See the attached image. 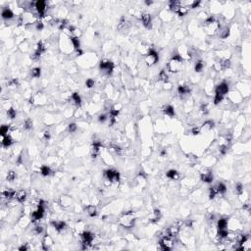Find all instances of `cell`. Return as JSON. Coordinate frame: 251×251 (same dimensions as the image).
Returning <instances> with one entry per match:
<instances>
[{
    "mask_svg": "<svg viewBox=\"0 0 251 251\" xmlns=\"http://www.w3.org/2000/svg\"><path fill=\"white\" fill-rule=\"evenodd\" d=\"M166 176L168 178L173 180H178V178H180V174H178V171H176V170H169V171L167 172Z\"/></svg>",
    "mask_w": 251,
    "mask_h": 251,
    "instance_id": "f1b7e54d",
    "label": "cell"
},
{
    "mask_svg": "<svg viewBox=\"0 0 251 251\" xmlns=\"http://www.w3.org/2000/svg\"><path fill=\"white\" fill-rule=\"evenodd\" d=\"M219 194L218 193V189H217V186H212V188H210V189H209V198L210 199H214L215 197H216V195Z\"/></svg>",
    "mask_w": 251,
    "mask_h": 251,
    "instance_id": "f35d334b",
    "label": "cell"
},
{
    "mask_svg": "<svg viewBox=\"0 0 251 251\" xmlns=\"http://www.w3.org/2000/svg\"><path fill=\"white\" fill-rule=\"evenodd\" d=\"M203 68H204V62L201 60H199L198 62H196V64H195L194 66V70L195 72H197V73H199V72H201Z\"/></svg>",
    "mask_w": 251,
    "mask_h": 251,
    "instance_id": "7bdbcfd3",
    "label": "cell"
},
{
    "mask_svg": "<svg viewBox=\"0 0 251 251\" xmlns=\"http://www.w3.org/2000/svg\"><path fill=\"white\" fill-rule=\"evenodd\" d=\"M77 129H78V127L75 123H71V124H69L68 125V130L70 133H75L77 130Z\"/></svg>",
    "mask_w": 251,
    "mask_h": 251,
    "instance_id": "f907efd6",
    "label": "cell"
},
{
    "mask_svg": "<svg viewBox=\"0 0 251 251\" xmlns=\"http://www.w3.org/2000/svg\"><path fill=\"white\" fill-rule=\"evenodd\" d=\"M9 85H10V86H17V85H19L18 79H13V80L9 82Z\"/></svg>",
    "mask_w": 251,
    "mask_h": 251,
    "instance_id": "680465c9",
    "label": "cell"
},
{
    "mask_svg": "<svg viewBox=\"0 0 251 251\" xmlns=\"http://www.w3.org/2000/svg\"><path fill=\"white\" fill-rule=\"evenodd\" d=\"M71 98H72L73 102H74L77 106H80V105H82V98H80V94L78 93V92H74L73 94H72Z\"/></svg>",
    "mask_w": 251,
    "mask_h": 251,
    "instance_id": "836d02e7",
    "label": "cell"
},
{
    "mask_svg": "<svg viewBox=\"0 0 251 251\" xmlns=\"http://www.w3.org/2000/svg\"><path fill=\"white\" fill-rule=\"evenodd\" d=\"M217 235H218V238H220V240L228 238V228H221V230H218L217 231Z\"/></svg>",
    "mask_w": 251,
    "mask_h": 251,
    "instance_id": "f546056e",
    "label": "cell"
},
{
    "mask_svg": "<svg viewBox=\"0 0 251 251\" xmlns=\"http://www.w3.org/2000/svg\"><path fill=\"white\" fill-rule=\"evenodd\" d=\"M200 110H201V112L203 114H206L208 112V108H207V105H202L201 108H200Z\"/></svg>",
    "mask_w": 251,
    "mask_h": 251,
    "instance_id": "be15d7a7",
    "label": "cell"
},
{
    "mask_svg": "<svg viewBox=\"0 0 251 251\" xmlns=\"http://www.w3.org/2000/svg\"><path fill=\"white\" fill-rule=\"evenodd\" d=\"M127 26H128V21L125 20V18H122L121 21H120V23H119L118 29L120 30H125V29H127Z\"/></svg>",
    "mask_w": 251,
    "mask_h": 251,
    "instance_id": "f6af8a7d",
    "label": "cell"
},
{
    "mask_svg": "<svg viewBox=\"0 0 251 251\" xmlns=\"http://www.w3.org/2000/svg\"><path fill=\"white\" fill-rule=\"evenodd\" d=\"M16 178H17V175L14 171L8 172V174H7V180L8 182H13V180H16Z\"/></svg>",
    "mask_w": 251,
    "mask_h": 251,
    "instance_id": "c3c4849f",
    "label": "cell"
},
{
    "mask_svg": "<svg viewBox=\"0 0 251 251\" xmlns=\"http://www.w3.org/2000/svg\"><path fill=\"white\" fill-rule=\"evenodd\" d=\"M15 195H16V192H15V190H13V189L8 188V189H5V190L2 191V196L7 200L13 199Z\"/></svg>",
    "mask_w": 251,
    "mask_h": 251,
    "instance_id": "603a6c76",
    "label": "cell"
},
{
    "mask_svg": "<svg viewBox=\"0 0 251 251\" xmlns=\"http://www.w3.org/2000/svg\"><path fill=\"white\" fill-rule=\"evenodd\" d=\"M163 112L165 115L171 117V118H173V117L175 116V109L172 105H166L165 107L163 108Z\"/></svg>",
    "mask_w": 251,
    "mask_h": 251,
    "instance_id": "83f0119b",
    "label": "cell"
},
{
    "mask_svg": "<svg viewBox=\"0 0 251 251\" xmlns=\"http://www.w3.org/2000/svg\"><path fill=\"white\" fill-rule=\"evenodd\" d=\"M102 147V143L100 140L94 139L92 142V147H91V156L92 158H97V156L100 154V148Z\"/></svg>",
    "mask_w": 251,
    "mask_h": 251,
    "instance_id": "5bb4252c",
    "label": "cell"
},
{
    "mask_svg": "<svg viewBox=\"0 0 251 251\" xmlns=\"http://www.w3.org/2000/svg\"><path fill=\"white\" fill-rule=\"evenodd\" d=\"M94 85H95V82H94V80L92 79H87L85 82V85L87 86L88 88H92Z\"/></svg>",
    "mask_w": 251,
    "mask_h": 251,
    "instance_id": "db71d44e",
    "label": "cell"
},
{
    "mask_svg": "<svg viewBox=\"0 0 251 251\" xmlns=\"http://www.w3.org/2000/svg\"><path fill=\"white\" fill-rule=\"evenodd\" d=\"M71 203H72V199L68 195H62V196L60 197V205L63 206V207H68V206L71 205Z\"/></svg>",
    "mask_w": 251,
    "mask_h": 251,
    "instance_id": "cb8c5ba5",
    "label": "cell"
},
{
    "mask_svg": "<svg viewBox=\"0 0 251 251\" xmlns=\"http://www.w3.org/2000/svg\"><path fill=\"white\" fill-rule=\"evenodd\" d=\"M152 3H153L152 1H145V4H146V5H151Z\"/></svg>",
    "mask_w": 251,
    "mask_h": 251,
    "instance_id": "03108f58",
    "label": "cell"
},
{
    "mask_svg": "<svg viewBox=\"0 0 251 251\" xmlns=\"http://www.w3.org/2000/svg\"><path fill=\"white\" fill-rule=\"evenodd\" d=\"M51 225L58 233H61V231H63L66 228V223L63 221H52Z\"/></svg>",
    "mask_w": 251,
    "mask_h": 251,
    "instance_id": "44dd1931",
    "label": "cell"
},
{
    "mask_svg": "<svg viewBox=\"0 0 251 251\" xmlns=\"http://www.w3.org/2000/svg\"><path fill=\"white\" fill-rule=\"evenodd\" d=\"M107 119H108V116L106 115V114H101V115H99L98 117V121L100 123H104L105 121H107Z\"/></svg>",
    "mask_w": 251,
    "mask_h": 251,
    "instance_id": "9f6ffc18",
    "label": "cell"
},
{
    "mask_svg": "<svg viewBox=\"0 0 251 251\" xmlns=\"http://www.w3.org/2000/svg\"><path fill=\"white\" fill-rule=\"evenodd\" d=\"M114 63L111 62L109 60H102L99 64V69L100 71L102 72L103 74L107 75V76H110L112 75L113 71H114Z\"/></svg>",
    "mask_w": 251,
    "mask_h": 251,
    "instance_id": "ba28073f",
    "label": "cell"
},
{
    "mask_svg": "<svg viewBox=\"0 0 251 251\" xmlns=\"http://www.w3.org/2000/svg\"><path fill=\"white\" fill-rule=\"evenodd\" d=\"M219 35L220 37H221L222 38H227L228 35H230V29H228V27H224V29H220L219 30Z\"/></svg>",
    "mask_w": 251,
    "mask_h": 251,
    "instance_id": "74e56055",
    "label": "cell"
},
{
    "mask_svg": "<svg viewBox=\"0 0 251 251\" xmlns=\"http://www.w3.org/2000/svg\"><path fill=\"white\" fill-rule=\"evenodd\" d=\"M228 90H230V86H228V83L223 82L220 83V85H217L216 90H215V93L220 94V95H222V96L225 97L226 94H228Z\"/></svg>",
    "mask_w": 251,
    "mask_h": 251,
    "instance_id": "7c38bea8",
    "label": "cell"
},
{
    "mask_svg": "<svg viewBox=\"0 0 251 251\" xmlns=\"http://www.w3.org/2000/svg\"><path fill=\"white\" fill-rule=\"evenodd\" d=\"M41 75V69L39 68V67H35V68L32 69V71H30V76H32V78H39Z\"/></svg>",
    "mask_w": 251,
    "mask_h": 251,
    "instance_id": "d590c367",
    "label": "cell"
},
{
    "mask_svg": "<svg viewBox=\"0 0 251 251\" xmlns=\"http://www.w3.org/2000/svg\"><path fill=\"white\" fill-rule=\"evenodd\" d=\"M45 50H46L45 44H44L42 41H39V42L37 44V46H35V53H33V55H32V59L35 61L39 60V58L41 57V55L45 52Z\"/></svg>",
    "mask_w": 251,
    "mask_h": 251,
    "instance_id": "30bf717a",
    "label": "cell"
},
{
    "mask_svg": "<svg viewBox=\"0 0 251 251\" xmlns=\"http://www.w3.org/2000/svg\"><path fill=\"white\" fill-rule=\"evenodd\" d=\"M110 149L111 151H113L114 153H116V154H121L122 152V148L118 145H115V144H112V145L110 146Z\"/></svg>",
    "mask_w": 251,
    "mask_h": 251,
    "instance_id": "681fc988",
    "label": "cell"
},
{
    "mask_svg": "<svg viewBox=\"0 0 251 251\" xmlns=\"http://www.w3.org/2000/svg\"><path fill=\"white\" fill-rule=\"evenodd\" d=\"M10 130V125H3L0 129V135H1L2 137H5L6 135H8L7 133Z\"/></svg>",
    "mask_w": 251,
    "mask_h": 251,
    "instance_id": "ab89813d",
    "label": "cell"
},
{
    "mask_svg": "<svg viewBox=\"0 0 251 251\" xmlns=\"http://www.w3.org/2000/svg\"><path fill=\"white\" fill-rule=\"evenodd\" d=\"M200 5V1H193V2H191V5H190V7L192 8V9H194V8H197Z\"/></svg>",
    "mask_w": 251,
    "mask_h": 251,
    "instance_id": "91938a15",
    "label": "cell"
},
{
    "mask_svg": "<svg viewBox=\"0 0 251 251\" xmlns=\"http://www.w3.org/2000/svg\"><path fill=\"white\" fill-rule=\"evenodd\" d=\"M191 91L190 86L188 85H180L178 86V93L180 94V96H185L188 95Z\"/></svg>",
    "mask_w": 251,
    "mask_h": 251,
    "instance_id": "e0dca14e",
    "label": "cell"
},
{
    "mask_svg": "<svg viewBox=\"0 0 251 251\" xmlns=\"http://www.w3.org/2000/svg\"><path fill=\"white\" fill-rule=\"evenodd\" d=\"M80 239H82V249H88L92 245L94 240V235L88 231H85L80 233Z\"/></svg>",
    "mask_w": 251,
    "mask_h": 251,
    "instance_id": "5b68a950",
    "label": "cell"
},
{
    "mask_svg": "<svg viewBox=\"0 0 251 251\" xmlns=\"http://www.w3.org/2000/svg\"><path fill=\"white\" fill-rule=\"evenodd\" d=\"M228 220L227 218L220 219L218 221V223H217V228H218V230H221V228H228Z\"/></svg>",
    "mask_w": 251,
    "mask_h": 251,
    "instance_id": "d6a6232c",
    "label": "cell"
},
{
    "mask_svg": "<svg viewBox=\"0 0 251 251\" xmlns=\"http://www.w3.org/2000/svg\"><path fill=\"white\" fill-rule=\"evenodd\" d=\"M43 27H44V26H43V23H42V22H37V30H41L43 29Z\"/></svg>",
    "mask_w": 251,
    "mask_h": 251,
    "instance_id": "6125c7cd",
    "label": "cell"
},
{
    "mask_svg": "<svg viewBox=\"0 0 251 251\" xmlns=\"http://www.w3.org/2000/svg\"><path fill=\"white\" fill-rule=\"evenodd\" d=\"M221 26H220L219 21L217 20L215 17L211 16L207 18L204 22V30L207 35H214L219 32Z\"/></svg>",
    "mask_w": 251,
    "mask_h": 251,
    "instance_id": "6da1fadb",
    "label": "cell"
},
{
    "mask_svg": "<svg viewBox=\"0 0 251 251\" xmlns=\"http://www.w3.org/2000/svg\"><path fill=\"white\" fill-rule=\"evenodd\" d=\"M161 155H162V156L166 155V150H165V149H163V150H162V152H161Z\"/></svg>",
    "mask_w": 251,
    "mask_h": 251,
    "instance_id": "e7e4bbea",
    "label": "cell"
},
{
    "mask_svg": "<svg viewBox=\"0 0 251 251\" xmlns=\"http://www.w3.org/2000/svg\"><path fill=\"white\" fill-rule=\"evenodd\" d=\"M159 245H160V248L162 250H166V251L172 250L175 245L174 238L170 235H162L160 241H159Z\"/></svg>",
    "mask_w": 251,
    "mask_h": 251,
    "instance_id": "8992f818",
    "label": "cell"
},
{
    "mask_svg": "<svg viewBox=\"0 0 251 251\" xmlns=\"http://www.w3.org/2000/svg\"><path fill=\"white\" fill-rule=\"evenodd\" d=\"M140 19H141V22H142V24H143L144 27H147V29H151V27H152V19H151L150 14H148V13H142Z\"/></svg>",
    "mask_w": 251,
    "mask_h": 251,
    "instance_id": "2e32d148",
    "label": "cell"
},
{
    "mask_svg": "<svg viewBox=\"0 0 251 251\" xmlns=\"http://www.w3.org/2000/svg\"><path fill=\"white\" fill-rule=\"evenodd\" d=\"M29 249H30V247H29V245H27V243H26L25 245H22L21 247H19V250H21V251H26Z\"/></svg>",
    "mask_w": 251,
    "mask_h": 251,
    "instance_id": "94428289",
    "label": "cell"
},
{
    "mask_svg": "<svg viewBox=\"0 0 251 251\" xmlns=\"http://www.w3.org/2000/svg\"><path fill=\"white\" fill-rule=\"evenodd\" d=\"M118 223H119V225L122 226L123 228H133V226H135V212H133V211L125 212V213H124L119 218Z\"/></svg>",
    "mask_w": 251,
    "mask_h": 251,
    "instance_id": "7a4b0ae2",
    "label": "cell"
},
{
    "mask_svg": "<svg viewBox=\"0 0 251 251\" xmlns=\"http://www.w3.org/2000/svg\"><path fill=\"white\" fill-rule=\"evenodd\" d=\"M188 8L186 7V6H183V3H182V6H180V9L178 10L177 14H178V15L180 16V17H183V16L186 15V14H188Z\"/></svg>",
    "mask_w": 251,
    "mask_h": 251,
    "instance_id": "b9f144b4",
    "label": "cell"
},
{
    "mask_svg": "<svg viewBox=\"0 0 251 251\" xmlns=\"http://www.w3.org/2000/svg\"><path fill=\"white\" fill-rule=\"evenodd\" d=\"M191 133L193 135H198L199 133H200V128L199 127H194V128H192L191 129Z\"/></svg>",
    "mask_w": 251,
    "mask_h": 251,
    "instance_id": "11a10c76",
    "label": "cell"
},
{
    "mask_svg": "<svg viewBox=\"0 0 251 251\" xmlns=\"http://www.w3.org/2000/svg\"><path fill=\"white\" fill-rule=\"evenodd\" d=\"M160 219H161V212L159 209H155L149 216V222L151 223H157Z\"/></svg>",
    "mask_w": 251,
    "mask_h": 251,
    "instance_id": "7402d4cb",
    "label": "cell"
},
{
    "mask_svg": "<svg viewBox=\"0 0 251 251\" xmlns=\"http://www.w3.org/2000/svg\"><path fill=\"white\" fill-rule=\"evenodd\" d=\"M231 67V61L228 59H222L219 62L215 64V69L217 71H222V70H226Z\"/></svg>",
    "mask_w": 251,
    "mask_h": 251,
    "instance_id": "9a60e30c",
    "label": "cell"
},
{
    "mask_svg": "<svg viewBox=\"0 0 251 251\" xmlns=\"http://www.w3.org/2000/svg\"><path fill=\"white\" fill-rule=\"evenodd\" d=\"M159 60V55L158 53L155 51L153 48H150L147 52V54L144 57V61H145L147 66H153L158 62Z\"/></svg>",
    "mask_w": 251,
    "mask_h": 251,
    "instance_id": "52a82bcc",
    "label": "cell"
},
{
    "mask_svg": "<svg viewBox=\"0 0 251 251\" xmlns=\"http://www.w3.org/2000/svg\"><path fill=\"white\" fill-rule=\"evenodd\" d=\"M44 213H45V202L43 200H39L37 205V208L32 212L30 215V218H32V222H37L43 218Z\"/></svg>",
    "mask_w": 251,
    "mask_h": 251,
    "instance_id": "277c9868",
    "label": "cell"
},
{
    "mask_svg": "<svg viewBox=\"0 0 251 251\" xmlns=\"http://www.w3.org/2000/svg\"><path fill=\"white\" fill-rule=\"evenodd\" d=\"M200 178H201L202 182L207 183H211L214 180L213 173H212L211 171H208L206 173H201V175H200Z\"/></svg>",
    "mask_w": 251,
    "mask_h": 251,
    "instance_id": "d6986e66",
    "label": "cell"
},
{
    "mask_svg": "<svg viewBox=\"0 0 251 251\" xmlns=\"http://www.w3.org/2000/svg\"><path fill=\"white\" fill-rule=\"evenodd\" d=\"M2 146L5 147V148H8V147H10L12 144L14 143V139L11 137L10 135H6L5 137H2Z\"/></svg>",
    "mask_w": 251,
    "mask_h": 251,
    "instance_id": "484cf974",
    "label": "cell"
},
{
    "mask_svg": "<svg viewBox=\"0 0 251 251\" xmlns=\"http://www.w3.org/2000/svg\"><path fill=\"white\" fill-rule=\"evenodd\" d=\"M24 128L25 130H32V121L30 119H27L25 120L24 122Z\"/></svg>",
    "mask_w": 251,
    "mask_h": 251,
    "instance_id": "bcb514c9",
    "label": "cell"
},
{
    "mask_svg": "<svg viewBox=\"0 0 251 251\" xmlns=\"http://www.w3.org/2000/svg\"><path fill=\"white\" fill-rule=\"evenodd\" d=\"M159 79H160V80H162V82H168L169 77H168V74L165 72V70H162V71L159 73Z\"/></svg>",
    "mask_w": 251,
    "mask_h": 251,
    "instance_id": "ee69618b",
    "label": "cell"
},
{
    "mask_svg": "<svg viewBox=\"0 0 251 251\" xmlns=\"http://www.w3.org/2000/svg\"><path fill=\"white\" fill-rule=\"evenodd\" d=\"M235 190H236V192H238V194H241L242 192H243V185H242L240 183H236V185H235Z\"/></svg>",
    "mask_w": 251,
    "mask_h": 251,
    "instance_id": "f5cc1de1",
    "label": "cell"
},
{
    "mask_svg": "<svg viewBox=\"0 0 251 251\" xmlns=\"http://www.w3.org/2000/svg\"><path fill=\"white\" fill-rule=\"evenodd\" d=\"M1 16L4 20H10V19H12L14 17V13L9 9V8H3Z\"/></svg>",
    "mask_w": 251,
    "mask_h": 251,
    "instance_id": "4316f807",
    "label": "cell"
},
{
    "mask_svg": "<svg viewBox=\"0 0 251 251\" xmlns=\"http://www.w3.org/2000/svg\"><path fill=\"white\" fill-rule=\"evenodd\" d=\"M17 200L20 203H24L27 200V192L26 190H20L17 193Z\"/></svg>",
    "mask_w": 251,
    "mask_h": 251,
    "instance_id": "1f68e13d",
    "label": "cell"
},
{
    "mask_svg": "<svg viewBox=\"0 0 251 251\" xmlns=\"http://www.w3.org/2000/svg\"><path fill=\"white\" fill-rule=\"evenodd\" d=\"M7 116L9 117L10 119H15L16 116H17V112L16 110L14 109V108H9V109L7 110Z\"/></svg>",
    "mask_w": 251,
    "mask_h": 251,
    "instance_id": "7dc6e473",
    "label": "cell"
},
{
    "mask_svg": "<svg viewBox=\"0 0 251 251\" xmlns=\"http://www.w3.org/2000/svg\"><path fill=\"white\" fill-rule=\"evenodd\" d=\"M42 137L44 140H48V139L50 138V133L48 132V130H44L43 133H42Z\"/></svg>",
    "mask_w": 251,
    "mask_h": 251,
    "instance_id": "6f0895ef",
    "label": "cell"
},
{
    "mask_svg": "<svg viewBox=\"0 0 251 251\" xmlns=\"http://www.w3.org/2000/svg\"><path fill=\"white\" fill-rule=\"evenodd\" d=\"M214 122L211 121V120H208V121L204 122L202 124L201 127L200 128V133H207V132H210V130L214 128Z\"/></svg>",
    "mask_w": 251,
    "mask_h": 251,
    "instance_id": "ac0fdd59",
    "label": "cell"
},
{
    "mask_svg": "<svg viewBox=\"0 0 251 251\" xmlns=\"http://www.w3.org/2000/svg\"><path fill=\"white\" fill-rule=\"evenodd\" d=\"M104 177L110 183H119L120 180V173L117 170L108 169L104 172Z\"/></svg>",
    "mask_w": 251,
    "mask_h": 251,
    "instance_id": "9c48e42d",
    "label": "cell"
},
{
    "mask_svg": "<svg viewBox=\"0 0 251 251\" xmlns=\"http://www.w3.org/2000/svg\"><path fill=\"white\" fill-rule=\"evenodd\" d=\"M180 6H182V2L180 1H176V0H172V1L169 2V7L173 12L177 13L178 10L180 9Z\"/></svg>",
    "mask_w": 251,
    "mask_h": 251,
    "instance_id": "d4e9b609",
    "label": "cell"
},
{
    "mask_svg": "<svg viewBox=\"0 0 251 251\" xmlns=\"http://www.w3.org/2000/svg\"><path fill=\"white\" fill-rule=\"evenodd\" d=\"M30 103H35L37 105H43L46 103V96L43 93L37 92L35 96L30 98Z\"/></svg>",
    "mask_w": 251,
    "mask_h": 251,
    "instance_id": "4fadbf2b",
    "label": "cell"
},
{
    "mask_svg": "<svg viewBox=\"0 0 251 251\" xmlns=\"http://www.w3.org/2000/svg\"><path fill=\"white\" fill-rule=\"evenodd\" d=\"M85 210H86V213H87V215L89 217H95L97 215V209L94 205L86 206Z\"/></svg>",
    "mask_w": 251,
    "mask_h": 251,
    "instance_id": "4dcf8cb0",
    "label": "cell"
},
{
    "mask_svg": "<svg viewBox=\"0 0 251 251\" xmlns=\"http://www.w3.org/2000/svg\"><path fill=\"white\" fill-rule=\"evenodd\" d=\"M183 60L182 56L178 54H175L174 56H172L168 64H167V69H168V71L170 73H173V74L178 73L183 67Z\"/></svg>",
    "mask_w": 251,
    "mask_h": 251,
    "instance_id": "3957f363",
    "label": "cell"
},
{
    "mask_svg": "<svg viewBox=\"0 0 251 251\" xmlns=\"http://www.w3.org/2000/svg\"><path fill=\"white\" fill-rule=\"evenodd\" d=\"M51 173H52V171H51V169H50V167H48V166H41V168H40V174L43 176V177H48V176H50L51 175Z\"/></svg>",
    "mask_w": 251,
    "mask_h": 251,
    "instance_id": "e575fe53",
    "label": "cell"
},
{
    "mask_svg": "<svg viewBox=\"0 0 251 251\" xmlns=\"http://www.w3.org/2000/svg\"><path fill=\"white\" fill-rule=\"evenodd\" d=\"M35 8L37 12V15L39 18H43L45 16L46 12V2L42 1V0H38L35 3Z\"/></svg>",
    "mask_w": 251,
    "mask_h": 251,
    "instance_id": "8fae6325",
    "label": "cell"
},
{
    "mask_svg": "<svg viewBox=\"0 0 251 251\" xmlns=\"http://www.w3.org/2000/svg\"><path fill=\"white\" fill-rule=\"evenodd\" d=\"M71 41L73 43V46L75 50L78 52L80 50V39L78 37H71Z\"/></svg>",
    "mask_w": 251,
    "mask_h": 251,
    "instance_id": "8d00e7d4",
    "label": "cell"
},
{
    "mask_svg": "<svg viewBox=\"0 0 251 251\" xmlns=\"http://www.w3.org/2000/svg\"><path fill=\"white\" fill-rule=\"evenodd\" d=\"M216 186H217V189H218L219 194H225L226 193V191H227V186H226L225 183H219Z\"/></svg>",
    "mask_w": 251,
    "mask_h": 251,
    "instance_id": "60d3db41",
    "label": "cell"
},
{
    "mask_svg": "<svg viewBox=\"0 0 251 251\" xmlns=\"http://www.w3.org/2000/svg\"><path fill=\"white\" fill-rule=\"evenodd\" d=\"M41 245H42V249L44 250H48L50 247L53 245V240L51 238V236L46 235L42 239V243H41Z\"/></svg>",
    "mask_w": 251,
    "mask_h": 251,
    "instance_id": "ffe728a7",
    "label": "cell"
},
{
    "mask_svg": "<svg viewBox=\"0 0 251 251\" xmlns=\"http://www.w3.org/2000/svg\"><path fill=\"white\" fill-rule=\"evenodd\" d=\"M43 231V228L41 227V226H35V228H33V233H35V235H40V233H42Z\"/></svg>",
    "mask_w": 251,
    "mask_h": 251,
    "instance_id": "816d5d0a",
    "label": "cell"
}]
</instances>
